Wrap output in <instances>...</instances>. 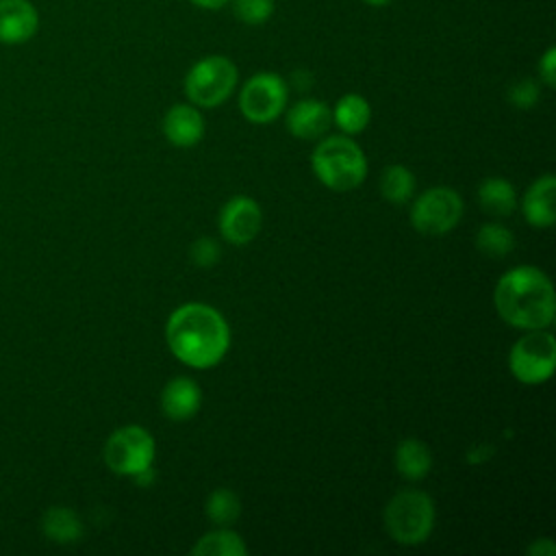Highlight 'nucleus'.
<instances>
[{"mask_svg":"<svg viewBox=\"0 0 556 556\" xmlns=\"http://www.w3.org/2000/svg\"><path fill=\"white\" fill-rule=\"evenodd\" d=\"M237 80V65L228 56L208 54L189 67L182 87L191 104L202 109H215L232 96Z\"/></svg>","mask_w":556,"mask_h":556,"instance_id":"5","label":"nucleus"},{"mask_svg":"<svg viewBox=\"0 0 556 556\" xmlns=\"http://www.w3.org/2000/svg\"><path fill=\"white\" fill-rule=\"evenodd\" d=\"M163 135L176 148H191L204 137V117L195 104H174L163 117Z\"/></svg>","mask_w":556,"mask_h":556,"instance_id":"12","label":"nucleus"},{"mask_svg":"<svg viewBox=\"0 0 556 556\" xmlns=\"http://www.w3.org/2000/svg\"><path fill=\"white\" fill-rule=\"evenodd\" d=\"M521 211L534 228H549L556 222V178L552 174L539 176L526 189Z\"/></svg>","mask_w":556,"mask_h":556,"instance_id":"14","label":"nucleus"},{"mask_svg":"<svg viewBox=\"0 0 556 556\" xmlns=\"http://www.w3.org/2000/svg\"><path fill=\"white\" fill-rule=\"evenodd\" d=\"M363 2L369 4V7H387V4H391L395 0H363Z\"/></svg>","mask_w":556,"mask_h":556,"instance_id":"31","label":"nucleus"},{"mask_svg":"<svg viewBox=\"0 0 556 556\" xmlns=\"http://www.w3.org/2000/svg\"><path fill=\"white\" fill-rule=\"evenodd\" d=\"M508 367L513 376L523 384H541L545 382L556 367V339L545 328L528 330L521 334L510 352Z\"/></svg>","mask_w":556,"mask_h":556,"instance_id":"6","label":"nucleus"},{"mask_svg":"<svg viewBox=\"0 0 556 556\" xmlns=\"http://www.w3.org/2000/svg\"><path fill=\"white\" fill-rule=\"evenodd\" d=\"M332 124V109L315 98L295 102L287 111V130L298 139H317Z\"/></svg>","mask_w":556,"mask_h":556,"instance_id":"13","label":"nucleus"},{"mask_svg":"<svg viewBox=\"0 0 556 556\" xmlns=\"http://www.w3.org/2000/svg\"><path fill=\"white\" fill-rule=\"evenodd\" d=\"M37 28L39 13L30 0H0V43H24Z\"/></svg>","mask_w":556,"mask_h":556,"instance_id":"11","label":"nucleus"},{"mask_svg":"<svg viewBox=\"0 0 556 556\" xmlns=\"http://www.w3.org/2000/svg\"><path fill=\"white\" fill-rule=\"evenodd\" d=\"M204 513L208 517L211 523H215L217 528H230L239 515H241V500L235 491L222 486L215 489L204 504Z\"/></svg>","mask_w":556,"mask_h":556,"instance_id":"21","label":"nucleus"},{"mask_svg":"<svg viewBox=\"0 0 556 556\" xmlns=\"http://www.w3.org/2000/svg\"><path fill=\"white\" fill-rule=\"evenodd\" d=\"M539 76L547 87L556 85V48H547L539 59Z\"/></svg>","mask_w":556,"mask_h":556,"instance_id":"27","label":"nucleus"},{"mask_svg":"<svg viewBox=\"0 0 556 556\" xmlns=\"http://www.w3.org/2000/svg\"><path fill=\"white\" fill-rule=\"evenodd\" d=\"M506 98L515 109H532L541 98L539 83L532 78H519L508 87Z\"/></svg>","mask_w":556,"mask_h":556,"instance_id":"25","label":"nucleus"},{"mask_svg":"<svg viewBox=\"0 0 556 556\" xmlns=\"http://www.w3.org/2000/svg\"><path fill=\"white\" fill-rule=\"evenodd\" d=\"M380 193L391 204H404L415 193V176L404 165H389L380 176Z\"/></svg>","mask_w":556,"mask_h":556,"instance_id":"22","label":"nucleus"},{"mask_svg":"<svg viewBox=\"0 0 556 556\" xmlns=\"http://www.w3.org/2000/svg\"><path fill=\"white\" fill-rule=\"evenodd\" d=\"M311 167L321 185L332 191H350L367 176V159L350 135L324 137L311 156Z\"/></svg>","mask_w":556,"mask_h":556,"instance_id":"3","label":"nucleus"},{"mask_svg":"<svg viewBox=\"0 0 556 556\" xmlns=\"http://www.w3.org/2000/svg\"><path fill=\"white\" fill-rule=\"evenodd\" d=\"M261 206L248 195L230 198L219 211V232L232 245L250 243L261 232Z\"/></svg>","mask_w":556,"mask_h":556,"instance_id":"10","label":"nucleus"},{"mask_svg":"<svg viewBox=\"0 0 556 556\" xmlns=\"http://www.w3.org/2000/svg\"><path fill=\"white\" fill-rule=\"evenodd\" d=\"M154 452H156L154 439L146 428L122 426L109 434L102 456L106 467L113 473L132 478L139 471L152 467Z\"/></svg>","mask_w":556,"mask_h":556,"instance_id":"7","label":"nucleus"},{"mask_svg":"<svg viewBox=\"0 0 556 556\" xmlns=\"http://www.w3.org/2000/svg\"><path fill=\"white\" fill-rule=\"evenodd\" d=\"M476 248L489 258H502L513 252L515 237L502 224H482L476 232Z\"/></svg>","mask_w":556,"mask_h":556,"instance_id":"23","label":"nucleus"},{"mask_svg":"<svg viewBox=\"0 0 556 556\" xmlns=\"http://www.w3.org/2000/svg\"><path fill=\"white\" fill-rule=\"evenodd\" d=\"M235 17L248 26H261L274 15V0H230Z\"/></svg>","mask_w":556,"mask_h":556,"instance_id":"24","label":"nucleus"},{"mask_svg":"<svg viewBox=\"0 0 556 556\" xmlns=\"http://www.w3.org/2000/svg\"><path fill=\"white\" fill-rule=\"evenodd\" d=\"M493 302L497 315L521 330L547 328L556 317V295L545 271L519 265L502 274L495 285Z\"/></svg>","mask_w":556,"mask_h":556,"instance_id":"2","label":"nucleus"},{"mask_svg":"<svg viewBox=\"0 0 556 556\" xmlns=\"http://www.w3.org/2000/svg\"><path fill=\"white\" fill-rule=\"evenodd\" d=\"M528 556H554L556 554V545L552 539H536L532 545H528L526 549Z\"/></svg>","mask_w":556,"mask_h":556,"instance_id":"28","label":"nucleus"},{"mask_svg":"<svg viewBox=\"0 0 556 556\" xmlns=\"http://www.w3.org/2000/svg\"><path fill=\"white\" fill-rule=\"evenodd\" d=\"M41 532L52 543L70 545L83 536V521L72 508L52 506L41 517Z\"/></svg>","mask_w":556,"mask_h":556,"instance_id":"17","label":"nucleus"},{"mask_svg":"<svg viewBox=\"0 0 556 556\" xmlns=\"http://www.w3.org/2000/svg\"><path fill=\"white\" fill-rule=\"evenodd\" d=\"M369 119L371 106L361 93H345L332 106V124H337L345 135L363 132Z\"/></svg>","mask_w":556,"mask_h":556,"instance_id":"18","label":"nucleus"},{"mask_svg":"<svg viewBox=\"0 0 556 556\" xmlns=\"http://www.w3.org/2000/svg\"><path fill=\"white\" fill-rule=\"evenodd\" d=\"M491 452H493V447L489 445H480V447H473V450H469V454H467V460L469 463H482V460H486L489 456H491Z\"/></svg>","mask_w":556,"mask_h":556,"instance_id":"29","label":"nucleus"},{"mask_svg":"<svg viewBox=\"0 0 556 556\" xmlns=\"http://www.w3.org/2000/svg\"><path fill=\"white\" fill-rule=\"evenodd\" d=\"M432 467V454L419 439H404L395 447V469L406 480H421Z\"/></svg>","mask_w":556,"mask_h":556,"instance_id":"19","label":"nucleus"},{"mask_svg":"<svg viewBox=\"0 0 556 556\" xmlns=\"http://www.w3.org/2000/svg\"><path fill=\"white\" fill-rule=\"evenodd\" d=\"M189 256L193 261V265L202 267V269H208L213 265H217L219 256H222V248L215 239L211 237H200L191 243V250H189Z\"/></svg>","mask_w":556,"mask_h":556,"instance_id":"26","label":"nucleus"},{"mask_svg":"<svg viewBox=\"0 0 556 556\" xmlns=\"http://www.w3.org/2000/svg\"><path fill=\"white\" fill-rule=\"evenodd\" d=\"M165 339L178 361L195 369H206L226 356L230 328L217 308L189 302L169 315Z\"/></svg>","mask_w":556,"mask_h":556,"instance_id":"1","label":"nucleus"},{"mask_svg":"<svg viewBox=\"0 0 556 556\" xmlns=\"http://www.w3.org/2000/svg\"><path fill=\"white\" fill-rule=\"evenodd\" d=\"M478 204L489 215L506 217L517 208V191L506 178L489 176L478 187Z\"/></svg>","mask_w":556,"mask_h":556,"instance_id":"16","label":"nucleus"},{"mask_svg":"<svg viewBox=\"0 0 556 556\" xmlns=\"http://www.w3.org/2000/svg\"><path fill=\"white\" fill-rule=\"evenodd\" d=\"M463 217V200L452 187H430L410 206V224L421 235H445Z\"/></svg>","mask_w":556,"mask_h":556,"instance_id":"9","label":"nucleus"},{"mask_svg":"<svg viewBox=\"0 0 556 556\" xmlns=\"http://www.w3.org/2000/svg\"><path fill=\"white\" fill-rule=\"evenodd\" d=\"M193 556H245V541L230 528H217L198 539L191 547Z\"/></svg>","mask_w":556,"mask_h":556,"instance_id":"20","label":"nucleus"},{"mask_svg":"<svg viewBox=\"0 0 556 556\" xmlns=\"http://www.w3.org/2000/svg\"><path fill=\"white\" fill-rule=\"evenodd\" d=\"M202 404V391L195 380L187 376L172 378L161 393V408L167 419L172 421H187L191 419Z\"/></svg>","mask_w":556,"mask_h":556,"instance_id":"15","label":"nucleus"},{"mask_svg":"<svg viewBox=\"0 0 556 556\" xmlns=\"http://www.w3.org/2000/svg\"><path fill=\"white\" fill-rule=\"evenodd\" d=\"M384 526L400 545L424 543L434 528V504L419 489L397 491L384 506Z\"/></svg>","mask_w":556,"mask_h":556,"instance_id":"4","label":"nucleus"},{"mask_svg":"<svg viewBox=\"0 0 556 556\" xmlns=\"http://www.w3.org/2000/svg\"><path fill=\"white\" fill-rule=\"evenodd\" d=\"M289 87L276 72L252 74L239 91V111L252 124L274 122L287 106Z\"/></svg>","mask_w":556,"mask_h":556,"instance_id":"8","label":"nucleus"},{"mask_svg":"<svg viewBox=\"0 0 556 556\" xmlns=\"http://www.w3.org/2000/svg\"><path fill=\"white\" fill-rule=\"evenodd\" d=\"M193 7L198 9H206V11H219L224 9L230 0H189Z\"/></svg>","mask_w":556,"mask_h":556,"instance_id":"30","label":"nucleus"}]
</instances>
